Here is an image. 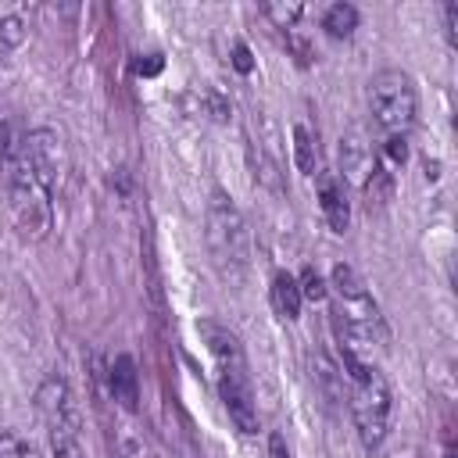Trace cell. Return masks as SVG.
Segmentation results:
<instances>
[{"label":"cell","instance_id":"6da1fadb","mask_svg":"<svg viewBox=\"0 0 458 458\" xmlns=\"http://www.w3.org/2000/svg\"><path fill=\"white\" fill-rule=\"evenodd\" d=\"M61 175V140L50 129H32L7 157V204L21 240H43L54 225V190Z\"/></svg>","mask_w":458,"mask_h":458},{"label":"cell","instance_id":"7a4b0ae2","mask_svg":"<svg viewBox=\"0 0 458 458\" xmlns=\"http://www.w3.org/2000/svg\"><path fill=\"white\" fill-rule=\"evenodd\" d=\"M329 290L336 297V333H340V354L372 361V347H383L386 326L379 315V304L372 301L365 279L351 265H333Z\"/></svg>","mask_w":458,"mask_h":458},{"label":"cell","instance_id":"3957f363","mask_svg":"<svg viewBox=\"0 0 458 458\" xmlns=\"http://www.w3.org/2000/svg\"><path fill=\"white\" fill-rule=\"evenodd\" d=\"M344 369H347V408H351L354 429H358L361 444L369 451H376L386 440L390 415H394L390 383L379 372V365L361 361V358H351V354H344Z\"/></svg>","mask_w":458,"mask_h":458},{"label":"cell","instance_id":"277c9868","mask_svg":"<svg viewBox=\"0 0 458 458\" xmlns=\"http://www.w3.org/2000/svg\"><path fill=\"white\" fill-rule=\"evenodd\" d=\"M204 243L215 261V268L225 279H240L250 265V233L225 190H211L204 208Z\"/></svg>","mask_w":458,"mask_h":458},{"label":"cell","instance_id":"5b68a950","mask_svg":"<svg viewBox=\"0 0 458 458\" xmlns=\"http://www.w3.org/2000/svg\"><path fill=\"white\" fill-rule=\"evenodd\" d=\"M365 104L383 136H408L415 125V114H419V89L408 72L383 68L369 79Z\"/></svg>","mask_w":458,"mask_h":458},{"label":"cell","instance_id":"8992f818","mask_svg":"<svg viewBox=\"0 0 458 458\" xmlns=\"http://www.w3.org/2000/svg\"><path fill=\"white\" fill-rule=\"evenodd\" d=\"M36 411L47 426V437H50V447H61V444H72L79 440V411H75V401H72V390H68V379L50 372L39 390H36Z\"/></svg>","mask_w":458,"mask_h":458},{"label":"cell","instance_id":"52a82bcc","mask_svg":"<svg viewBox=\"0 0 458 458\" xmlns=\"http://www.w3.org/2000/svg\"><path fill=\"white\" fill-rule=\"evenodd\" d=\"M218 369V397L229 411V422L240 433H258V401L247 376V361L236 365H215Z\"/></svg>","mask_w":458,"mask_h":458},{"label":"cell","instance_id":"ba28073f","mask_svg":"<svg viewBox=\"0 0 458 458\" xmlns=\"http://www.w3.org/2000/svg\"><path fill=\"white\" fill-rule=\"evenodd\" d=\"M376 168H379V154L372 150V140L358 125L347 129L340 136V172H344V179L365 190V182L376 175Z\"/></svg>","mask_w":458,"mask_h":458},{"label":"cell","instance_id":"9c48e42d","mask_svg":"<svg viewBox=\"0 0 458 458\" xmlns=\"http://www.w3.org/2000/svg\"><path fill=\"white\" fill-rule=\"evenodd\" d=\"M318 208H322V218L333 233H347L351 200H347V186L336 172H318Z\"/></svg>","mask_w":458,"mask_h":458},{"label":"cell","instance_id":"30bf717a","mask_svg":"<svg viewBox=\"0 0 458 458\" xmlns=\"http://www.w3.org/2000/svg\"><path fill=\"white\" fill-rule=\"evenodd\" d=\"M107 383H111V394H114V401L122 404V408H136V401H140V376H136V361L129 358V354H118L114 361H111V369H107Z\"/></svg>","mask_w":458,"mask_h":458},{"label":"cell","instance_id":"8fae6325","mask_svg":"<svg viewBox=\"0 0 458 458\" xmlns=\"http://www.w3.org/2000/svg\"><path fill=\"white\" fill-rule=\"evenodd\" d=\"M268 304H272V311H276L279 318L293 322V318L301 315V304H304L301 286H297V276L276 272V276H272V286H268Z\"/></svg>","mask_w":458,"mask_h":458},{"label":"cell","instance_id":"7c38bea8","mask_svg":"<svg viewBox=\"0 0 458 458\" xmlns=\"http://www.w3.org/2000/svg\"><path fill=\"white\" fill-rule=\"evenodd\" d=\"M322 29H326L333 39L354 36V29H358V7H354V4H329L326 14H322Z\"/></svg>","mask_w":458,"mask_h":458},{"label":"cell","instance_id":"4fadbf2b","mask_svg":"<svg viewBox=\"0 0 458 458\" xmlns=\"http://www.w3.org/2000/svg\"><path fill=\"white\" fill-rule=\"evenodd\" d=\"M293 165L304 175H311L318 165V147H315V136L308 132V125H293Z\"/></svg>","mask_w":458,"mask_h":458},{"label":"cell","instance_id":"5bb4252c","mask_svg":"<svg viewBox=\"0 0 458 458\" xmlns=\"http://www.w3.org/2000/svg\"><path fill=\"white\" fill-rule=\"evenodd\" d=\"M297 286H301V297H308V301H326V297H329V286L322 283V276H318L311 265H304V268H301Z\"/></svg>","mask_w":458,"mask_h":458},{"label":"cell","instance_id":"9a60e30c","mask_svg":"<svg viewBox=\"0 0 458 458\" xmlns=\"http://www.w3.org/2000/svg\"><path fill=\"white\" fill-rule=\"evenodd\" d=\"M21 36H25V25H21V18H14V14H4V18H0V57H4L7 50H14V47L21 43Z\"/></svg>","mask_w":458,"mask_h":458},{"label":"cell","instance_id":"2e32d148","mask_svg":"<svg viewBox=\"0 0 458 458\" xmlns=\"http://www.w3.org/2000/svg\"><path fill=\"white\" fill-rule=\"evenodd\" d=\"M265 14L276 21V29H286V32H290V29H293V21L304 14V7H301V4H268V7H265Z\"/></svg>","mask_w":458,"mask_h":458},{"label":"cell","instance_id":"e0dca14e","mask_svg":"<svg viewBox=\"0 0 458 458\" xmlns=\"http://www.w3.org/2000/svg\"><path fill=\"white\" fill-rule=\"evenodd\" d=\"M0 458H32V444L11 429L0 433Z\"/></svg>","mask_w":458,"mask_h":458},{"label":"cell","instance_id":"ac0fdd59","mask_svg":"<svg viewBox=\"0 0 458 458\" xmlns=\"http://www.w3.org/2000/svg\"><path fill=\"white\" fill-rule=\"evenodd\" d=\"M383 157L390 165H404V157H408V136H383Z\"/></svg>","mask_w":458,"mask_h":458},{"label":"cell","instance_id":"d6986e66","mask_svg":"<svg viewBox=\"0 0 458 458\" xmlns=\"http://www.w3.org/2000/svg\"><path fill=\"white\" fill-rule=\"evenodd\" d=\"M268 458H293V454H290V447H286V440H283L279 433H272V437H268Z\"/></svg>","mask_w":458,"mask_h":458},{"label":"cell","instance_id":"ffe728a7","mask_svg":"<svg viewBox=\"0 0 458 458\" xmlns=\"http://www.w3.org/2000/svg\"><path fill=\"white\" fill-rule=\"evenodd\" d=\"M50 451H54L50 458H86V454H82V447H79V440L61 444V447H50Z\"/></svg>","mask_w":458,"mask_h":458},{"label":"cell","instance_id":"44dd1931","mask_svg":"<svg viewBox=\"0 0 458 458\" xmlns=\"http://www.w3.org/2000/svg\"><path fill=\"white\" fill-rule=\"evenodd\" d=\"M233 54H236V57H233V64H236L240 72H250V50H247L243 43H236V47H233Z\"/></svg>","mask_w":458,"mask_h":458},{"label":"cell","instance_id":"7402d4cb","mask_svg":"<svg viewBox=\"0 0 458 458\" xmlns=\"http://www.w3.org/2000/svg\"><path fill=\"white\" fill-rule=\"evenodd\" d=\"M444 21H447V36H451V43H454V29H458V4H447V7H444Z\"/></svg>","mask_w":458,"mask_h":458}]
</instances>
